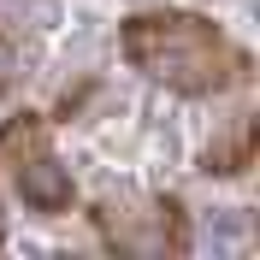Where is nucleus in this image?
Segmentation results:
<instances>
[{"instance_id":"1","label":"nucleus","mask_w":260,"mask_h":260,"mask_svg":"<svg viewBox=\"0 0 260 260\" xmlns=\"http://www.w3.org/2000/svg\"><path fill=\"white\" fill-rule=\"evenodd\" d=\"M118 48L124 59L142 71V77L166 83L172 95H189V101H207V95H225L237 89L248 71L243 48L231 42L213 18L201 12H130L124 30H118Z\"/></svg>"},{"instance_id":"2","label":"nucleus","mask_w":260,"mask_h":260,"mask_svg":"<svg viewBox=\"0 0 260 260\" xmlns=\"http://www.w3.org/2000/svg\"><path fill=\"white\" fill-rule=\"evenodd\" d=\"M0 160L12 166V189L24 195V207L65 213L77 201V183H71V172L53 154V130L42 113H18V118L0 124Z\"/></svg>"},{"instance_id":"3","label":"nucleus","mask_w":260,"mask_h":260,"mask_svg":"<svg viewBox=\"0 0 260 260\" xmlns=\"http://www.w3.org/2000/svg\"><path fill=\"white\" fill-rule=\"evenodd\" d=\"M254 160V130H237V136H225V142H213L207 148V172H219V178H237L243 166Z\"/></svg>"},{"instance_id":"4","label":"nucleus","mask_w":260,"mask_h":260,"mask_svg":"<svg viewBox=\"0 0 260 260\" xmlns=\"http://www.w3.org/2000/svg\"><path fill=\"white\" fill-rule=\"evenodd\" d=\"M18 71H24V53H18V36L6 30V18H0V95L18 89Z\"/></svg>"}]
</instances>
